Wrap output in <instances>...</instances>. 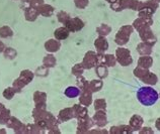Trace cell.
I'll return each instance as SVG.
<instances>
[{
    "instance_id": "6da1fadb",
    "label": "cell",
    "mask_w": 160,
    "mask_h": 134,
    "mask_svg": "<svg viewBox=\"0 0 160 134\" xmlns=\"http://www.w3.org/2000/svg\"><path fill=\"white\" fill-rule=\"evenodd\" d=\"M159 95L153 88L151 87H142L137 92V98L142 105L151 106L156 103Z\"/></svg>"
},
{
    "instance_id": "7a4b0ae2",
    "label": "cell",
    "mask_w": 160,
    "mask_h": 134,
    "mask_svg": "<svg viewBox=\"0 0 160 134\" xmlns=\"http://www.w3.org/2000/svg\"><path fill=\"white\" fill-rule=\"evenodd\" d=\"M33 76H35V74L31 72L29 70L22 71V72L20 73V76L13 82V88L16 91V93H19L22 88H24L28 84L31 83L33 79Z\"/></svg>"
},
{
    "instance_id": "3957f363",
    "label": "cell",
    "mask_w": 160,
    "mask_h": 134,
    "mask_svg": "<svg viewBox=\"0 0 160 134\" xmlns=\"http://www.w3.org/2000/svg\"><path fill=\"white\" fill-rule=\"evenodd\" d=\"M132 31H133V27L132 26H129V25L123 26L119 30V32H118V35L116 36V43L118 44H121V45L127 44Z\"/></svg>"
},
{
    "instance_id": "277c9868",
    "label": "cell",
    "mask_w": 160,
    "mask_h": 134,
    "mask_svg": "<svg viewBox=\"0 0 160 134\" xmlns=\"http://www.w3.org/2000/svg\"><path fill=\"white\" fill-rule=\"evenodd\" d=\"M117 57H118V61L122 65V66H129L130 64H132V58H131V53L126 49H117Z\"/></svg>"
},
{
    "instance_id": "5b68a950",
    "label": "cell",
    "mask_w": 160,
    "mask_h": 134,
    "mask_svg": "<svg viewBox=\"0 0 160 134\" xmlns=\"http://www.w3.org/2000/svg\"><path fill=\"white\" fill-rule=\"evenodd\" d=\"M6 124H7V127L12 128L15 133L27 132V126H24V125L20 122L18 118H15V117H10Z\"/></svg>"
},
{
    "instance_id": "8992f818",
    "label": "cell",
    "mask_w": 160,
    "mask_h": 134,
    "mask_svg": "<svg viewBox=\"0 0 160 134\" xmlns=\"http://www.w3.org/2000/svg\"><path fill=\"white\" fill-rule=\"evenodd\" d=\"M65 26L70 32H76L83 28L84 23L80 18L74 17V18H70L68 21H67V23L65 24Z\"/></svg>"
},
{
    "instance_id": "52a82bcc",
    "label": "cell",
    "mask_w": 160,
    "mask_h": 134,
    "mask_svg": "<svg viewBox=\"0 0 160 134\" xmlns=\"http://www.w3.org/2000/svg\"><path fill=\"white\" fill-rule=\"evenodd\" d=\"M98 64V54L93 52H88L83 58L82 65L85 69H91Z\"/></svg>"
},
{
    "instance_id": "ba28073f",
    "label": "cell",
    "mask_w": 160,
    "mask_h": 134,
    "mask_svg": "<svg viewBox=\"0 0 160 134\" xmlns=\"http://www.w3.org/2000/svg\"><path fill=\"white\" fill-rule=\"evenodd\" d=\"M46 100H47V95L44 92L37 91L33 94V101H35L38 108L45 109L46 108Z\"/></svg>"
},
{
    "instance_id": "9c48e42d",
    "label": "cell",
    "mask_w": 160,
    "mask_h": 134,
    "mask_svg": "<svg viewBox=\"0 0 160 134\" xmlns=\"http://www.w3.org/2000/svg\"><path fill=\"white\" fill-rule=\"evenodd\" d=\"M74 117V112H73V108H65L63 110L60 111L58 115V119L61 121V122H66L70 119H72Z\"/></svg>"
},
{
    "instance_id": "30bf717a",
    "label": "cell",
    "mask_w": 160,
    "mask_h": 134,
    "mask_svg": "<svg viewBox=\"0 0 160 134\" xmlns=\"http://www.w3.org/2000/svg\"><path fill=\"white\" fill-rule=\"evenodd\" d=\"M61 48V44L58 39H49L45 43V49L49 53H56Z\"/></svg>"
},
{
    "instance_id": "8fae6325",
    "label": "cell",
    "mask_w": 160,
    "mask_h": 134,
    "mask_svg": "<svg viewBox=\"0 0 160 134\" xmlns=\"http://www.w3.org/2000/svg\"><path fill=\"white\" fill-rule=\"evenodd\" d=\"M38 11H39V14L45 16V17H50L52 16L54 13V7L52 5H49V4H41L37 7Z\"/></svg>"
},
{
    "instance_id": "7c38bea8",
    "label": "cell",
    "mask_w": 160,
    "mask_h": 134,
    "mask_svg": "<svg viewBox=\"0 0 160 134\" xmlns=\"http://www.w3.org/2000/svg\"><path fill=\"white\" fill-rule=\"evenodd\" d=\"M24 15H26V19L28 21H35L39 16V11H38V8L35 6H29L26 8L24 10Z\"/></svg>"
},
{
    "instance_id": "4fadbf2b",
    "label": "cell",
    "mask_w": 160,
    "mask_h": 134,
    "mask_svg": "<svg viewBox=\"0 0 160 134\" xmlns=\"http://www.w3.org/2000/svg\"><path fill=\"white\" fill-rule=\"evenodd\" d=\"M69 33H70V31L66 28V26H64V27L57 28L54 32V35L56 37V39H58V40H64L69 36Z\"/></svg>"
},
{
    "instance_id": "5bb4252c",
    "label": "cell",
    "mask_w": 160,
    "mask_h": 134,
    "mask_svg": "<svg viewBox=\"0 0 160 134\" xmlns=\"http://www.w3.org/2000/svg\"><path fill=\"white\" fill-rule=\"evenodd\" d=\"M94 44H95V48L98 49V52L99 53L106 52L108 49V44L107 39H104V37H102V36L98 37V39L95 40Z\"/></svg>"
},
{
    "instance_id": "9a60e30c",
    "label": "cell",
    "mask_w": 160,
    "mask_h": 134,
    "mask_svg": "<svg viewBox=\"0 0 160 134\" xmlns=\"http://www.w3.org/2000/svg\"><path fill=\"white\" fill-rule=\"evenodd\" d=\"M80 103L84 106H89L91 103V91L89 89L83 90V93L80 97Z\"/></svg>"
},
{
    "instance_id": "2e32d148",
    "label": "cell",
    "mask_w": 160,
    "mask_h": 134,
    "mask_svg": "<svg viewBox=\"0 0 160 134\" xmlns=\"http://www.w3.org/2000/svg\"><path fill=\"white\" fill-rule=\"evenodd\" d=\"M48 112L45 110V109H42V108H38L36 107L35 110L32 112V116L35 118L36 121H40V120H45L46 117H47Z\"/></svg>"
},
{
    "instance_id": "e0dca14e",
    "label": "cell",
    "mask_w": 160,
    "mask_h": 134,
    "mask_svg": "<svg viewBox=\"0 0 160 134\" xmlns=\"http://www.w3.org/2000/svg\"><path fill=\"white\" fill-rule=\"evenodd\" d=\"M65 95L68 98L78 97V96L80 95V89H79L78 87H72V86H70V87H68L65 90Z\"/></svg>"
},
{
    "instance_id": "ac0fdd59",
    "label": "cell",
    "mask_w": 160,
    "mask_h": 134,
    "mask_svg": "<svg viewBox=\"0 0 160 134\" xmlns=\"http://www.w3.org/2000/svg\"><path fill=\"white\" fill-rule=\"evenodd\" d=\"M56 58H55L53 54H48V56H46L43 60V64L45 67H47V68H53V67L56 66Z\"/></svg>"
},
{
    "instance_id": "d6986e66",
    "label": "cell",
    "mask_w": 160,
    "mask_h": 134,
    "mask_svg": "<svg viewBox=\"0 0 160 134\" xmlns=\"http://www.w3.org/2000/svg\"><path fill=\"white\" fill-rule=\"evenodd\" d=\"M142 82L149 84V85H155V84L157 83V77H156V75L149 72L148 74L145 75V76L142 78Z\"/></svg>"
},
{
    "instance_id": "ffe728a7",
    "label": "cell",
    "mask_w": 160,
    "mask_h": 134,
    "mask_svg": "<svg viewBox=\"0 0 160 134\" xmlns=\"http://www.w3.org/2000/svg\"><path fill=\"white\" fill-rule=\"evenodd\" d=\"M138 64H139V67H141V68L148 69L152 66V58L150 57H142L140 58V60H139Z\"/></svg>"
},
{
    "instance_id": "44dd1931",
    "label": "cell",
    "mask_w": 160,
    "mask_h": 134,
    "mask_svg": "<svg viewBox=\"0 0 160 134\" xmlns=\"http://www.w3.org/2000/svg\"><path fill=\"white\" fill-rule=\"evenodd\" d=\"M151 47H152V44L148 43H143L138 45L137 49L141 54H149L151 53Z\"/></svg>"
},
{
    "instance_id": "7402d4cb",
    "label": "cell",
    "mask_w": 160,
    "mask_h": 134,
    "mask_svg": "<svg viewBox=\"0 0 160 134\" xmlns=\"http://www.w3.org/2000/svg\"><path fill=\"white\" fill-rule=\"evenodd\" d=\"M73 112H74V117L77 118H82V117L86 116V109L81 107L80 105H75L73 107Z\"/></svg>"
},
{
    "instance_id": "603a6c76",
    "label": "cell",
    "mask_w": 160,
    "mask_h": 134,
    "mask_svg": "<svg viewBox=\"0 0 160 134\" xmlns=\"http://www.w3.org/2000/svg\"><path fill=\"white\" fill-rule=\"evenodd\" d=\"M3 53H4V58H7V60H14L16 56H18V52L12 48H6L4 49Z\"/></svg>"
},
{
    "instance_id": "cb8c5ba5",
    "label": "cell",
    "mask_w": 160,
    "mask_h": 134,
    "mask_svg": "<svg viewBox=\"0 0 160 134\" xmlns=\"http://www.w3.org/2000/svg\"><path fill=\"white\" fill-rule=\"evenodd\" d=\"M102 87V82L100 80H93L91 83L88 84V89L91 92H96L99 91Z\"/></svg>"
},
{
    "instance_id": "d4e9b609",
    "label": "cell",
    "mask_w": 160,
    "mask_h": 134,
    "mask_svg": "<svg viewBox=\"0 0 160 134\" xmlns=\"http://www.w3.org/2000/svg\"><path fill=\"white\" fill-rule=\"evenodd\" d=\"M13 35V31L9 26H2L0 27V37H3V39H7V37H10Z\"/></svg>"
},
{
    "instance_id": "484cf974",
    "label": "cell",
    "mask_w": 160,
    "mask_h": 134,
    "mask_svg": "<svg viewBox=\"0 0 160 134\" xmlns=\"http://www.w3.org/2000/svg\"><path fill=\"white\" fill-rule=\"evenodd\" d=\"M9 118H10V110L4 108L1 114H0V124H6Z\"/></svg>"
},
{
    "instance_id": "4316f807",
    "label": "cell",
    "mask_w": 160,
    "mask_h": 134,
    "mask_svg": "<svg viewBox=\"0 0 160 134\" xmlns=\"http://www.w3.org/2000/svg\"><path fill=\"white\" fill-rule=\"evenodd\" d=\"M95 72L98 75L99 78H106L108 76V69H107V67L102 64H99L98 67H96Z\"/></svg>"
},
{
    "instance_id": "83f0119b",
    "label": "cell",
    "mask_w": 160,
    "mask_h": 134,
    "mask_svg": "<svg viewBox=\"0 0 160 134\" xmlns=\"http://www.w3.org/2000/svg\"><path fill=\"white\" fill-rule=\"evenodd\" d=\"M15 93H16V91L14 90L13 87H8L3 91V97L7 100H11L13 98V96L15 95Z\"/></svg>"
},
{
    "instance_id": "f1b7e54d",
    "label": "cell",
    "mask_w": 160,
    "mask_h": 134,
    "mask_svg": "<svg viewBox=\"0 0 160 134\" xmlns=\"http://www.w3.org/2000/svg\"><path fill=\"white\" fill-rule=\"evenodd\" d=\"M57 18H58V20L60 21L61 23H63V24H66L67 23V21L71 18L70 17V15L67 13V12H65V11H60L59 13L57 14Z\"/></svg>"
},
{
    "instance_id": "f546056e",
    "label": "cell",
    "mask_w": 160,
    "mask_h": 134,
    "mask_svg": "<svg viewBox=\"0 0 160 134\" xmlns=\"http://www.w3.org/2000/svg\"><path fill=\"white\" fill-rule=\"evenodd\" d=\"M84 69H85V68H84V66L82 64H76L72 68V74L74 75V76L79 77V76H81V75H82Z\"/></svg>"
},
{
    "instance_id": "4dcf8cb0",
    "label": "cell",
    "mask_w": 160,
    "mask_h": 134,
    "mask_svg": "<svg viewBox=\"0 0 160 134\" xmlns=\"http://www.w3.org/2000/svg\"><path fill=\"white\" fill-rule=\"evenodd\" d=\"M35 74L39 77H46V76H48V74H49V68H47V67H45V66H41L36 70Z\"/></svg>"
},
{
    "instance_id": "1f68e13d",
    "label": "cell",
    "mask_w": 160,
    "mask_h": 134,
    "mask_svg": "<svg viewBox=\"0 0 160 134\" xmlns=\"http://www.w3.org/2000/svg\"><path fill=\"white\" fill-rule=\"evenodd\" d=\"M41 126L39 124H29V125H28L27 126V132L28 133H40V132H42V130H41Z\"/></svg>"
},
{
    "instance_id": "d6a6232c",
    "label": "cell",
    "mask_w": 160,
    "mask_h": 134,
    "mask_svg": "<svg viewBox=\"0 0 160 134\" xmlns=\"http://www.w3.org/2000/svg\"><path fill=\"white\" fill-rule=\"evenodd\" d=\"M77 86L79 89L86 90V89H88V82L83 77L79 76V77H77Z\"/></svg>"
},
{
    "instance_id": "836d02e7",
    "label": "cell",
    "mask_w": 160,
    "mask_h": 134,
    "mask_svg": "<svg viewBox=\"0 0 160 134\" xmlns=\"http://www.w3.org/2000/svg\"><path fill=\"white\" fill-rule=\"evenodd\" d=\"M104 64L108 67H113L116 65V58L113 56L112 54H107V56H104Z\"/></svg>"
},
{
    "instance_id": "e575fe53",
    "label": "cell",
    "mask_w": 160,
    "mask_h": 134,
    "mask_svg": "<svg viewBox=\"0 0 160 134\" xmlns=\"http://www.w3.org/2000/svg\"><path fill=\"white\" fill-rule=\"evenodd\" d=\"M111 31V27L108 26L107 24H102L98 28V32L99 35H108Z\"/></svg>"
},
{
    "instance_id": "d590c367",
    "label": "cell",
    "mask_w": 160,
    "mask_h": 134,
    "mask_svg": "<svg viewBox=\"0 0 160 134\" xmlns=\"http://www.w3.org/2000/svg\"><path fill=\"white\" fill-rule=\"evenodd\" d=\"M149 72L147 71L146 69H144V68H141V67H139V68H137V69H135V71H134V74L136 75L137 77H139V78H143L145 76V75H147Z\"/></svg>"
},
{
    "instance_id": "8d00e7d4",
    "label": "cell",
    "mask_w": 160,
    "mask_h": 134,
    "mask_svg": "<svg viewBox=\"0 0 160 134\" xmlns=\"http://www.w3.org/2000/svg\"><path fill=\"white\" fill-rule=\"evenodd\" d=\"M75 5H76L77 8H80V9H83L85 8L88 4V0H75Z\"/></svg>"
},
{
    "instance_id": "74e56055",
    "label": "cell",
    "mask_w": 160,
    "mask_h": 134,
    "mask_svg": "<svg viewBox=\"0 0 160 134\" xmlns=\"http://www.w3.org/2000/svg\"><path fill=\"white\" fill-rule=\"evenodd\" d=\"M27 2L31 4V6H35L38 7L41 4L44 3V0H27Z\"/></svg>"
},
{
    "instance_id": "f35d334b",
    "label": "cell",
    "mask_w": 160,
    "mask_h": 134,
    "mask_svg": "<svg viewBox=\"0 0 160 134\" xmlns=\"http://www.w3.org/2000/svg\"><path fill=\"white\" fill-rule=\"evenodd\" d=\"M100 107L106 108V102H104L103 100H98V101L95 102V109H99Z\"/></svg>"
},
{
    "instance_id": "ab89813d",
    "label": "cell",
    "mask_w": 160,
    "mask_h": 134,
    "mask_svg": "<svg viewBox=\"0 0 160 134\" xmlns=\"http://www.w3.org/2000/svg\"><path fill=\"white\" fill-rule=\"evenodd\" d=\"M5 44H4L1 40H0V53H3L4 52V49H5Z\"/></svg>"
},
{
    "instance_id": "60d3db41",
    "label": "cell",
    "mask_w": 160,
    "mask_h": 134,
    "mask_svg": "<svg viewBox=\"0 0 160 134\" xmlns=\"http://www.w3.org/2000/svg\"><path fill=\"white\" fill-rule=\"evenodd\" d=\"M4 108H5V107L3 106V104H2V103H0V114H1V112L3 111V109H4Z\"/></svg>"
},
{
    "instance_id": "b9f144b4",
    "label": "cell",
    "mask_w": 160,
    "mask_h": 134,
    "mask_svg": "<svg viewBox=\"0 0 160 134\" xmlns=\"http://www.w3.org/2000/svg\"><path fill=\"white\" fill-rule=\"evenodd\" d=\"M156 126H157V127L159 128V130H160V118H159V119L157 120V123H156Z\"/></svg>"
},
{
    "instance_id": "7bdbcfd3",
    "label": "cell",
    "mask_w": 160,
    "mask_h": 134,
    "mask_svg": "<svg viewBox=\"0 0 160 134\" xmlns=\"http://www.w3.org/2000/svg\"><path fill=\"white\" fill-rule=\"evenodd\" d=\"M108 1L111 3H115V2H117V0H108Z\"/></svg>"
},
{
    "instance_id": "ee69618b",
    "label": "cell",
    "mask_w": 160,
    "mask_h": 134,
    "mask_svg": "<svg viewBox=\"0 0 160 134\" xmlns=\"http://www.w3.org/2000/svg\"><path fill=\"white\" fill-rule=\"evenodd\" d=\"M157 1H160V0H157Z\"/></svg>"
}]
</instances>
